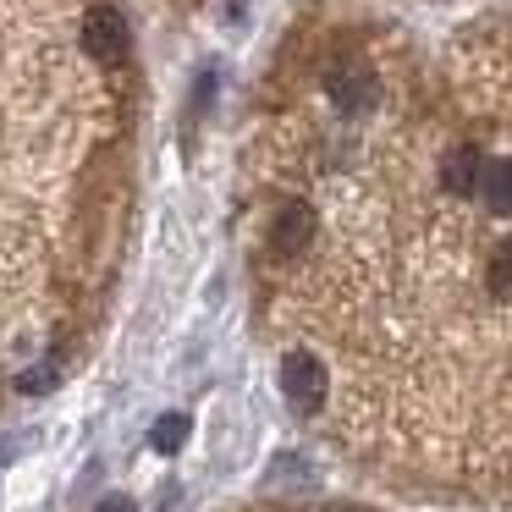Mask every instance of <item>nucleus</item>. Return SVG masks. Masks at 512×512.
<instances>
[{
    "label": "nucleus",
    "mask_w": 512,
    "mask_h": 512,
    "mask_svg": "<svg viewBox=\"0 0 512 512\" xmlns=\"http://www.w3.org/2000/svg\"><path fill=\"white\" fill-rule=\"evenodd\" d=\"M479 199L496 215H512V160H485V177H479Z\"/></svg>",
    "instance_id": "nucleus-6"
},
{
    "label": "nucleus",
    "mask_w": 512,
    "mask_h": 512,
    "mask_svg": "<svg viewBox=\"0 0 512 512\" xmlns=\"http://www.w3.org/2000/svg\"><path fill=\"white\" fill-rule=\"evenodd\" d=\"M485 287L496 292L501 303H512V243H501L496 254H490V270H485Z\"/></svg>",
    "instance_id": "nucleus-8"
},
{
    "label": "nucleus",
    "mask_w": 512,
    "mask_h": 512,
    "mask_svg": "<svg viewBox=\"0 0 512 512\" xmlns=\"http://www.w3.org/2000/svg\"><path fill=\"white\" fill-rule=\"evenodd\" d=\"M83 50H89L94 61H122L127 56V17L116 12V6H94V12L83 17Z\"/></svg>",
    "instance_id": "nucleus-3"
},
{
    "label": "nucleus",
    "mask_w": 512,
    "mask_h": 512,
    "mask_svg": "<svg viewBox=\"0 0 512 512\" xmlns=\"http://www.w3.org/2000/svg\"><path fill=\"white\" fill-rule=\"evenodd\" d=\"M314 243V210L309 204H281V215L270 221V248L276 254H303Z\"/></svg>",
    "instance_id": "nucleus-4"
},
{
    "label": "nucleus",
    "mask_w": 512,
    "mask_h": 512,
    "mask_svg": "<svg viewBox=\"0 0 512 512\" xmlns=\"http://www.w3.org/2000/svg\"><path fill=\"white\" fill-rule=\"evenodd\" d=\"M325 94L336 100L342 116H364L369 105L380 100V83H375V72H369L364 61H347V67H336L331 78H325Z\"/></svg>",
    "instance_id": "nucleus-2"
},
{
    "label": "nucleus",
    "mask_w": 512,
    "mask_h": 512,
    "mask_svg": "<svg viewBox=\"0 0 512 512\" xmlns=\"http://www.w3.org/2000/svg\"><path fill=\"white\" fill-rule=\"evenodd\" d=\"M56 375H61L56 364H34V369H23V375H17V391H23V397H45V391L56 386Z\"/></svg>",
    "instance_id": "nucleus-9"
},
{
    "label": "nucleus",
    "mask_w": 512,
    "mask_h": 512,
    "mask_svg": "<svg viewBox=\"0 0 512 512\" xmlns=\"http://www.w3.org/2000/svg\"><path fill=\"white\" fill-rule=\"evenodd\" d=\"M479 177H485L479 149H452V155L441 160V188L446 193H479Z\"/></svg>",
    "instance_id": "nucleus-5"
},
{
    "label": "nucleus",
    "mask_w": 512,
    "mask_h": 512,
    "mask_svg": "<svg viewBox=\"0 0 512 512\" xmlns=\"http://www.w3.org/2000/svg\"><path fill=\"white\" fill-rule=\"evenodd\" d=\"M188 435H193L188 413H160L155 430H149V446H155L160 457H171V452H182V446H188Z\"/></svg>",
    "instance_id": "nucleus-7"
},
{
    "label": "nucleus",
    "mask_w": 512,
    "mask_h": 512,
    "mask_svg": "<svg viewBox=\"0 0 512 512\" xmlns=\"http://www.w3.org/2000/svg\"><path fill=\"white\" fill-rule=\"evenodd\" d=\"M94 512H138V507H133V501H127V496H105V501H100V507H94Z\"/></svg>",
    "instance_id": "nucleus-10"
},
{
    "label": "nucleus",
    "mask_w": 512,
    "mask_h": 512,
    "mask_svg": "<svg viewBox=\"0 0 512 512\" xmlns=\"http://www.w3.org/2000/svg\"><path fill=\"white\" fill-rule=\"evenodd\" d=\"M325 386H331V375H325V364L314 353H287L281 358V397H287L292 413H314L325 402Z\"/></svg>",
    "instance_id": "nucleus-1"
}]
</instances>
